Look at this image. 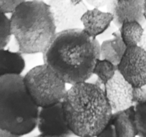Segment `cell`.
I'll return each instance as SVG.
<instances>
[{
  "label": "cell",
  "mask_w": 146,
  "mask_h": 137,
  "mask_svg": "<svg viewBox=\"0 0 146 137\" xmlns=\"http://www.w3.org/2000/svg\"><path fill=\"white\" fill-rule=\"evenodd\" d=\"M100 47L99 41L83 29L58 31L42 54L43 61L66 84L73 85L93 76Z\"/></svg>",
  "instance_id": "1"
},
{
  "label": "cell",
  "mask_w": 146,
  "mask_h": 137,
  "mask_svg": "<svg viewBox=\"0 0 146 137\" xmlns=\"http://www.w3.org/2000/svg\"><path fill=\"white\" fill-rule=\"evenodd\" d=\"M62 104L67 124L78 137L96 136L113 113L104 87L88 81L71 85Z\"/></svg>",
  "instance_id": "2"
},
{
  "label": "cell",
  "mask_w": 146,
  "mask_h": 137,
  "mask_svg": "<svg viewBox=\"0 0 146 137\" xmlns=\"http://www.w3.org/2000/svg\"><path fill=\"white\" fill-rule=\"evenodd\" d=\"M10 19L21 54H43L57 33L51 8L43 0H27L14 10Z\"/></svg>",
  "instance_id": "3"
},
{
  "label": "cell",
  "mask_w": 146,
  "mask_h": 137,
  "mask_svg": "<svg viewBox=\"0 0 146 137\" xmlns=\"http://www.w3.org/2000/svg\"><path fill=\"white\" fill-rule=\"evenodd\" d=\"M39 111L26 88L24 76H0V129L27 135L37 127Z\"/></svg>",
  "instance_id": "4"
},
{
  "label": "cell",
  "mask_w": 146,
  "mask_h": 137,
  "mask_svg": "<svg viewBox=\"0 0 146 137\" xmlns=\"http://www.w3.org/2000/svg\"><path fill=\"white\" fill-rule=\"evenodd\" d=\"M24 82L40 108L61 102L67 91L66 83L44 63L30 69L24 76Z\"/></svg>",
  "instance_id": "5"
},
{
  "label": "cell",
  "mask_w": 146,
  "mask_h": 137,
  "mask_svg": "<svg viewBox=\"0 0 146 137\" xmlns=\"http://www.w3.org/2000/svg\"><path fill=\"white\" fill-rule=\"evenodd\" d=\"M117 67L118 72L133 87L146 86V51L142 47H128Z\"/></svg>",
  "instance_id": "6"
},
{
  "label": "cell",
  "mask_w": 146,
  "mask_h": 137,
  "mask_svg": "<svg viewBox=\"0 0 146 137\" xmlns=\"http://www.w3.org/2000/svg\"><path fill=\"white\" fill-rule=\"evenodd\" d=\"M54 17L57 32L83 29L81 17L88 9L84 1L74 5L71 0H47Z\"/></svg>",
  "instance_id": "7"
},
{
  "label": "cell",
  "mask_w": 146,
  "mask_h": 137,
  "mask_svg": "<svg viewBox=\"0 0 146 137\" xmlns=\"http://www.w3.org/2000/svg\"><path fill=\"white\" fill-rule=\"evenodd\" d=\"M37 128L40 134L48 136H74L66 120L62 101L40 108Z\"/></svg>",
  "instance_id": "8"
},
{
  "label": "cell",
  "mask_w": 146,
  "mask_h": 137,
  "mask_svg": "<svg viewBox=\"0 0 146 137\" xmlns=\"http://www.w3.org/2000/svg\"><path fill=\"white\" fill-rule=\"evenodd\" d=\"M103 87L113 112L127 109L134 105L133 86L118 71L113 78Z\"/></svg>",
  "instance_id": "9"
},
{
  "label": "cell",
  "mask_w": 146,
  "mask_h": 137,
  "mask_svg": "<svg viewBox=\"0 0 146 137\" xmlns=\"http://www.w3.org/2000/svg\"><path fill=\"white\" fill-rule=\"evenodd\" d=\"M145 0H128L118 1L109 0L106 6V11L113 16V24L119 29L126 21H138L143 25L146 23L144 15Z\"/></svg>",
  "instance_id": "10"
},
{
  "label": "cell",
  "mask_w": 146,
  "mask_h": 137,
  "mask_svg": "<svg viewBox=\"0 0 146 137\" xmlns=\"http://www.w3.org/2000/svg\"><path fill=\"white\" fill-rule=\"evenodd\" d=\"M83 30L90 37H97L108 29L113 21V16L108 11H103L98 8L88 9L81 17Z\"/></svg>",
  "instance_id": "11"
},
{
  "label": "cell",
  "mask_w": 146,
  "mask_h": 137,
  "mask_svg": "<svg viewBox=\"0 0 146 137\" xmlns=\"http://www.w3.org/2000/svg\"><path fill=\"white\" fill-rule=\"evenodd\" d=\"M110 121L115 127L117 137H136L138 136L134 106L127 109L113 112Z\"/></svg>",
  "instance_id": "12"
},
{
  "label": "cell",
  "mask_w": 146,
  "mask_h": 137,
  "mask_svg": "<svg viewBox=\"0 0 146 137\" xmlns=\"http://www.w3.org/2000/svg\"><path fill=\"white\" fill-rule=\"evenodd\" d=\"M0 57V76L21 75L25 68L26 63L21 52H14L5 49H1Z\"/></svg>",
  "instance_id": "13"
},
{
  "label": "cell",
  "mask_w": 146,
  "mask_h": 137,
  "mask_svg": "<svg viewBox=\"0 0 146 137\" xmlns=\"http://www.w3.org/2000/svg\"><path fill=\"white\" fill-rule=\"evenodd\" d=\"M123 40L127 47L139 45L144 33L143 25L138 21H126L119 29Z\"/></svg>",
  "instance_id": "14"
},
{
  "label": "cell",
  "mask_w": 146,
  "mask_h": 137,
  "mask_svg": "<svg viewBox=\"0 0 146 137\" xmlns=\"http://www.w3.org/2000/svg\"><path fill=\"white\" fill-rule=\"evenodd\" d=\"M118 71L116 64L103 59H98L94 66L93 74L95 75L104 86L112 79Z\"/></svg>",
  "instance_id": "15"
},
{
  "label": "cell",
  "mask_w": 146,
  "mask_h": 137,
  "mask_svg": "<svg viewBox=\"0 0 146 137\" xmlns=\"http://www.w3.org/2000/svg\"><path fill=\"white\" fill-rule=\"evenodd\" d=\"M135 121L138 137H146V101L134 104Z\"/></svg>",
  "instance_id": "16"
},
{
  "label": "cell",
  "mask_w": 146,
  "mask_h": 137,
  "mask_svg": "<svg viewBox=\"0 0 146 137\" xmlns=\"http://www.w3.org/2000/svg\"><path fill=\"white\" fill-rule=\"evenodd\" d=\"M13 35V29L10 18L7 14L1 13V27H0V46L1 49H4L11 40Z\"/></svg>",
  "instance_id": "17"
},
{
  "label": "cell",
  "mask_w": 146,
  "mask_h": 137,
  "mask_svg": "<svg viewBox=\"0 0 146 137\" xmlns=\"http://www.w3.org/2000/svg\"><path fill=\"white\" fill-rule=\"evenodd\" d=\"M100 58L103 59L108 60V61H111L116 65L119 64L121 59L114 50L113 47L111 44V39L103 41L101 44Z\"/></svg>",
  "instance_id": "18"
},
{
  "label": "cell",
  "mask_w": 146,
  "mask_h": 137,
  "mask_svg": "<svg viewBox=\"0 0 146 137\" xmlns=\"http://www.w3.org/2000/svg\"><path fill=\"white\" fill-rule=\"evenodd\" d=\"M111 41L114 50L117 53L120 59H121L128 47L123 40L119 29L116 30L113 33V37L111 39Z\"/></svg>",
  "instance_id": "19"
},
{
  "label": "cell",
  "mask_w": 146,
  "mask_h": 137,
  "mask_svg": "<svg viewBox=\"0 0 146 137\" xmlns=\"http://www.w3.org/2000/svg\"><path fill=\"white\" fill-rule=\"evenodd\" d=\"M26 1L27 0H0L1 13L11 14L17 7Z\"/></svg>",
  "instance_id": "20"
},
{
  "label": "cell",
  "mask_w": 146,
  "mask_h": 137,
  "mask_svg": "<svg viewBox=\"0 0 146 137\" xmlns=\"http://www.w3.org/2000/svg\"><path fill=\"white\" fill-rule=\"evenodd\" d=\"M133 98L134 104L146 101V86L142 87H133Z\"/></svg>",
  "instance_id": "21"
},
{
  "label": "cell",
  "mask_w": 146,
  "mask_h": 137,
  "mask_svg": "<svg viewBox=\"0 0 146 137\" xmlns=\"http://www.w3.org/2000/svg\"><path fill=\"white\" fill-rule=\"evenodd\" d=\"M96 137H117L115 127L111 121Z\"/></svg>",
  "instance_id": "22"
},
{
  "label": "cell",
  "mask_w": 146,
  "mask_h": 137,
  "mask_svg": "<svg viewBox=\"0 0 146 137\" xmlns=\"http://www.w3.org/2000/svg\"><path fill=\"white\" fill-rule=\"evenodd\" d=\"M115 27H117L116 26L114 25L113 24H112L111 26H110V27L108 29L106 30V31H104L101 35H100L99 37H97V39L105 41V40H108V39H111L113 37V33L115 31H116V30H115Z\"/></svg>",
  "instance_id": "23"
},
{
  "label": "cell",
  "mask_w": 146,
  "mask_h": 137,
  "mask_svg": "<svg viewBox=\"0 0 146 137\" xmlns=\"http://www.w3.org/2000/svg\"><path fill=\"white\" fill-rule=\"evenodd\" d=\"M86 2L94 8L101 9L106 7L109 0H85Z\"/></svg>",
  "instance_id": "24"
},
{
  "label": "cell",
  "mask_w": 146,
  "mask_h": 137,
  "mask_svg": "<svg viewBox=\"0 0 146 137\" xmlns=\"http://www.w3.org/2000/svg\"><path fill=\"white\" fill-rule=\"evenodd\" d=\"M143 28H144V33L143 35L142 39H141V42H140L139 45L141 47H142L144 50L146 51V23L143 24Z\"/></svg>",
  "instance_id": "25"
},
{
  "label": "cell",
  "mask_w": 146,
  "mask_h": 137,
  "mask_svg": "<svg viewBox=\"0 0 146 137\" xmlns=\"http://www.w3.org/2000/svg\"><path fill=\"white\" fill-rule=\"evenodd\" d=\"M0 137H21L20 136L17 134H12L9 131H4V130L0 129Z\"/></svg>",
  "instance_id": "26"
},
{
  "label": "cell",
  "mask_w": 146,
  "mask_h": 137,
  "mask_svg": "<svg viewBox=\"0 0 146 137\" xmlns=\"http://www.w3.org/2000/svg\"><path fill=\"white\" fill-rule=\"evenodd\" d=\"M85 0H71V2L74 4V5H78V4H81V2L84 1Z\"/></svg>",
  "instance_id": "27"
},
{
  "label": "cell",
  "mask_w": 146,
  "mask_h": 137,
  "mask_svg": "<svg viewBox=\"0 0 146 137\" xmlns=\"http://www.w3.org/2000/svg\"><path fill=\"white\" fill-rule=\"evenodd\" d=\"M36 137H62V136H45V135H42V134H40V135L37 136ZM63 137H68V136H63Z\"/></svg>",
  "instance_id": "28"
},
{
  "label": "cell",
  "mask_w": 146,
  "mask_h": 137,
  "mask_svg": "<svg viewBox=\"0 0 146 137\" xmlns=\"http://www.w3.org/2000/svg\"><path fill=\"white\" fill-rule=\"evenodd\" d=\"M144 15H145V19H146V0L145 1V8H144Z\"/></svg>",
  "instance_id": "29"
},
{
  "label": "cell",
  "mask_w": 146,
  "mask_h": 137,
  "mask_svg": "<svg viewBox=\"0 0 146 137\" xmlns=\"http://www.w3.org/2000/svg\"><path fill=\"white\" fill-rule=\"evenodd\" d=\"M118 1H128V0H117Z\"/></svg>",
  "instance_id": "30"
}]
</instances>
